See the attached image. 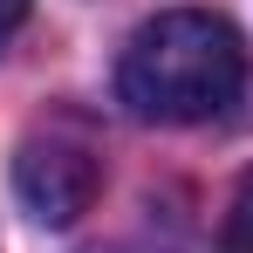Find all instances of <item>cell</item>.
I'll use <instances>...</instances> for the list:
<instances>
[{
  "label": "cell",
  "instance_id": "cell-1",
  "mask_svg": "<svg viewBox=\"0 0 253 253\" xmlns=\"http://www.w3.org/2000/svg\"><path fill=\"white\" fill-rule=\"evenodd\" d=\"M240 83H247L240 35L199 7H171L144 21L117 62V96L144 124H206L240 96Z\"/></svg>",
  "mask_w": 253,
  "mask_h": 253
},
{
  "label": "cell",
  "instance_id": "cell-2",
  "mask_svg": "<svg viewBox=\"0 0 253 253\" xmlns=\"http://www.w3.org/2000/svg\"><path fill=\"white\" fill-rule=\"evenodd\" d=\"M14 192L42 226H76L103 192V144L83 117H42L14 151Z\"/></svg>",
  "mask_w": 253,
  "mask_h": 253
},
{
  "label": "cell",
  "instance_id": "cell-3",
  "mask_svg": "<svg viewBox=\"0 0 253 253\" xmlns=\"http://www.w3.org/2000/svg\"><path fill=\"white\" fill-rule=\"evenodd\" d=\"M219 253H253V171L233 185V206L219 219Z\"/></svg>",
  "mask_w": 253,
  "mask_h": 253
},
{
  "label": "cell",
  "instance_id": "cell-4",
  "mask_svg": "<svg viewBox=\"0 0 253 253\" xmlns=\"http://www.w3.org/2000/svg\"><path fill=\"white\" fill-rule=\"evenodd\" d=\"M28 21V0H0V48L14 42V28Z\"/></svg>",
  "mask_w": 253,
  "mask_h": 253
}]
</instances>
